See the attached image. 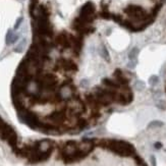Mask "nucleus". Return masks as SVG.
<instances>
[{"mask_svg": "<svg viewBox=\"0 0 166 166\" xmlns=\"http://www.w3.org/2000/svg\"><path fill=\"white\" fill-rule=\"evenodd\" d=\"M102 0H31L34 44L59 45L89 39L101 18Z\"/></svg>", "mask_w": 166, "mask_h": 166, "instance_id": "1", "label": "nucleus"}, {"mask_svg": "<svg viewBox=\"0 0 166 166\" xmlns=\"http://www.w3.org/2000/svg\"><path fill=\"white\" fill-rule=\"evenodd\" d=\"M163 123L161 121H153L149 124V128H154V126H161Z\"/></svg>", "mask_w": 166, "mask_h": 166, "instance_id": "2", "label": "nucleus"}]
</instances>
